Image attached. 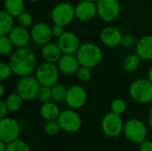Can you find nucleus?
I'll list each match as a JSON object with an SVG mask.
<instances>
[{"label": "nucleus", "instance_id": "c85d7f7f", "mask_svg": "<svg viewBox=\"0 0 152 151\" xmlns=\"http://www.w3.org/2000/svg\"><path fill=\"white\" fill-rule=\"evenodd\" d=\"M37 100L42 104L51 101H52V87L41 85L37 95Z\"/></svg>", "mask_w": 152, "mask_h": 151}, {"label": "nucleus", "instance_id": "7ed1b4c3", "mask_svg": "<svg viewBox=\"0 0 152 151\" xmlns=\"http://www.w3.org/2000/svg\"><path fill=\"white\" fill-rule=\"evenodd\" d=\"M129 95L136 102L147 104L152 101V83L149 78H139L131 83Z\"/></svg>", "mask_w": 152, "mask_h": 151}, {"label": "nucleus", "instance_id": "72a5a7b5", "mask_svg": "<svg viewBox=\"0 0 152 151\" xmlns=\"http://www.w3.org/2000/svg\"><path fill=\"white\" fill-rule=\"evenodd\" d=\"M12 74H13V71H12V69L10 63L2 61L0 63V79H1V81H4V80L10 78Z\"/></svg>", "mask_w": 152, "mask_h": 151}, {"label": "nucleus", "instance_id": "c756f323", "mask_svg": "<svg viewBox=\"0 0 152 151\" xmlns=\"http://www.w3.org/2000/svg\"><path fill=\"white\" fill-rule=\"evenodd\" d=\"M6 151H31V149L26 142L18 139L7 144Z\"/></svg>", "mask_w": 152, "mask_h": 151}, {"label": "nucleus", "instance_id": "a19ab883", "mask_svg": "<svg viewBox=\"0 0 152 151\" xmlns=\"http://www.w3.org/2000/svg\"><path fill=\"white\" fill-rule=\"evenodd\" d=\"M4 95V85L1 84V85H0V98L3 99Z\"/></svg>", "mask_w": 152, "mask_h": 151}, {"label": "nucleus", "instance_id": "b1692460", "mask_svg": "<svg viewBox=\"0 0 152 151\" xmlns=\"http://www.w3.org/2000/svg\"><path fill=\"white\" fill-rule=\"evenodd\" d=\"M141 61V58L136 53H130L126 55L123 61L124 69L130 73L136 71L140 67Z\"/></svg>", "mask_w": 152, "mask_h": 151}, {"label": "nucleus", "instance_id": "473e14b6", "mask_svg": "<svg viewBox=\"0 0 152 151\" xmlns=\"http://www.w3.org/2000/svg\"><path fill=\"white\" fill-rule=\"evenodd\" d=\"M77 77L79 79V81L81 82H88L91 80L92 77H93V72H92V69L87 68V67H83L81 66L77 73Z\"/></svg>", "mask_w": 152, "mask_h": 151}, {"label": "nucleus", "instance_id": "7c9ffc66", "mask_svg": "<svg viewBox=\"0 0 152 151\" xmlns=\"http://www.w3.org/2000/svg\"><path fill=\"white\" fill-rule=\"evenodd\" d=\"M61 130V128L57 120L47 121L44 127V131H45V134L48 136H55V135L59 134Z\"/></svg>", "mask_w": 152, "mask_h": 151}, {"label": "nucleus", "instance_id": "5701e85b", "mask_svg": "<svg viewBox=\"0 0 152 151\" xmlns=\"http://www.w3.org/2000/svg\"><path fill=\"white\" fill-rule=\"evenodd\" d=\"M4 11L12 16L17 18L23 12H25V2L24 0H4Z\"/></svg>", "mask_w": 152, "mask_h": 151}, {"label": "nucleus", "instance_id": "4c0bfd02", "mask_svg": "<svg viewBox=\"0 0 152 151\" xmlns=\"http://www.w3.org/2000/svg\"><path fill=\"white\" fill-rule=\"evenodd\" d=\"M8 112H10V111L7 108L5 101L4 100H1L0 101V118H4V117H7Z\"/></svg>", "mask_w": 152, "mask_h": 151}, {"label": "nucleus", "instance_id": "aec40b11", "mask_svg": "<svg viewBox=\"0 0 152 151\" xmlns=\"http://www.w3.org/2000/svg\"><path fill=\"white\" fill-rule=\"evenodd\" d=\"M62 54L63 53L57 43L49 42L43 45L41 49V55L45 61L57 63L61 57L62 56Z\"/></svg>", "mask_w": 152, "mask_h": 151}, {"label": "nucleus", "instance_id": "6ab92c4d", "mask_svg": "<svg viewBox=\"0 0 152 151\" xmlns=\"http://www.w3.org/2000/svg\"><path fill=\"white\" fill-rule=\"evenodd\" d=\"M135 53L142 61H152V35L143 36L137 41Z\"/></svg>", "mask_w": 152, "mask_h": 151}, {"label": "nucleus", "instance_id": "f03ea898", "mask_svg": "<svg viewBox=\"0 0 152 151\" xmlns=\"http://www.w3.org/2000/svg\"><path fill=\"white\" fill-rule=\"evenodd\" d=\"M76 56L81 66L90 69L99 66L103 59V53L101 47L94 43L81 44Z\"/></svg>", "mask_w": 152, "mask_h": 151}, {"label": "nucleus", "instance_id": "2eb2a0df", "mask_svg": "<svg viewBox=\"0 0 152 151\" xmlns=\"http://www.w3.org/2000/svg\"><path fill=\"white\" fill-rule=\"evenodd\" d=\"M123 33L121 30L114 26L104 27L100 32V40L107 47L115 48L121 45Z\"/></svg>", "mask_w": 152, "mask_h": 151}, {"label": "nucleus", "instance_id": "79ce46f5", "mask_svg": "<svg viewBox=\"0 0 152 151\" xmlns=\"http://www.w3.org/2000/svg\"><path fill=\"white\" fill-rule=\"evenodd\" d=\"M148 78L151 81L152 83V66L150 68V69L148 71Z\"/></svg>", "mask_w": 152, "mask_h": 151}, {"label": "nucleus", "instance_id": "f8f14e48", "mask_svg": "<svg viewBox=\"0 0 152 151\" xmlns=\"http://www.w3.org/2000/svg\"><path fill=\"white\" fill-rule=\"evenodd\" d=\"M87 101V93L86 89L78 85L68 88L65 103L69 109L77 110L83 108Z\"/></svg>", "mask_w": 152, "mask_h": 151}, {"label": "nucleus", "instance_id": "ea45409f", "mask_svg": "<svg viewBox=\"0 0 152 151\" xmlns=\"http://www.w3.org/2000/svg\"><path fill=\"white\" fill-rule=\"evenodd\" d=\"M148 121H149L150 127L152 129V108L151 109L150 112H149V118H148Z\"/></svg>", "mask_w": 152, "mask_h": 151}, {"label": "nucleus", "instance_id": "e433bc0d", "mask_svg": "<svg viewBox=\"0 0 152 151\" xmlns=\"http://www.w3.org/2000/svg\"><path fill=\"white\" fill-rule=\"evenodd\" d=\"M139 151H152V142L145 140L139 144Z\"/></svg>", "mask_w": 152, "mask_h": 151}, {"label": "nucleus", "instance_id": "39448f33", "mask_svg": "<svg viewBox=\"0 0 152 151\" xmlns=\"http://www.w3.org/2000/svg\"><path fill=\"white\" fill-rule=\"evenodd\" d=\"M35 77L41 85L52 87L59 81L60 70L56 63L44 61L37 65L35 71Z\"/></svg>", "mask_w": 152, "mask_h": 151}, {"label": "nucleus", "instance_id": "20e7f679", "mask_svg": "<svg viewBox=\"0 0 152 151\" xmlns=\"http://www.w3.org/2000/svg\"><path fill=\"white\" fill-rule=\"evenodd\" d=\"M123 133L129 142L140 144L147 140L148 127L142 120L131 118L125 123Z\"/></svg>", "mask_w": 152, "mask_h": 151}, {"label": "nucleus", "instance_id": "c03bdc74", "mask_svg": "<svg viewBox=\"0 0 152 151\" xmlns=\"http://www.w3.org/2000/svg\"><path fill=\"white\" fill-rule=\"evenodd\" d=\"M88 1H91V2H94V3H96L98 0H88Z\"/></svg>", "mask_w": 152, "mask_h": 151}, {"label": "nucleus", "instance_id": "9d476101", "mask_svg": "<svg viewBox=\"0 0 152 151\" xmlns=\"http://www.w3.org/2000/svg\"><path fill=\"white\" fill-rule=\"evenodd\" d=\"M124 122L121 116L117 115L113 112L107 113L103 116L101 126L103 133L110 138L119 136L124 131Z\"/></svg>", "mask_w": 152, "mask_h": 151}, {"label": "nucleus", "instance_id": "a878e982", "mask_svg": "<svg viewBox=\"0 0 152 151\" xmlns=\"http://www.w3.org/2000/svg\"><path fill=\"white\" fill-rule=\"evenodd\" d=\"M68 88L61 84H56L52 86V101L56 103H63L66 101Z\"/></svg>", "mask_w": 152, "mask_h": 151}, {"label": "nucleus", "instance_id": "1a4fd4ad", "mask_svg": "<svg viewBox=\"0 0 152 151\" xmlns=\"http://www.w3.org/2000/svg\"><path fill=\"white\" fill-rule=\"evenodd\" d=\"M57 121L61 130L69 133L78 132L81 129L83 124L80 115L75 109L69 108L61 112Z\"/></svg>", "mask_w": 152, "mask_h": 151}, {"label": "nucleus", "instance_id": "f704fd0d", "mask_svg": "<svg viewBox=\"0 0 152 151\" xmlns=\"http://www.w3.org/2000/svg\"><path fill=\"white\" fill-rule=\"evenodd\" d=\"M136 43H137V41L135 39L134 35H133L131 33H127L123 36L121 45L125 48H131V47L135 46Z\"/></svg>", "mask_w": 152, "mask_h": 151}, {"label": "nucleus", "instance_id": "37998d69", "mask_svg": "<svg viewBox=\"0 0 152 151\" xmlns=\"http://www.w3.org/2000/svg\"><path fill=\"white\" fill-rule=\"evenodd\" d=\"M27 1H28V2H30V3H37V2H39L40 0H27Z\"/></svg>", "mask_w": 152, "mask_h": 151}, {"label": "nucleus", "instance_id": "2f4dec72", "mask_svg": "<svg viewBox=\"0 0 152 151\" xmlns=\"http://www.w3.org/2000/svg\"><path fill=\"white\" fill-rule=\"evenodd\" d=\"M17 20H18V24L21 27L28 28L33 25V17L30 12H23L20 15L17 17Z\"/></svg>", "mask_w": 152, "mask_h": 151}, {"label": "nucleus", "instance_id": "423d86ee", "mask_svg": "<svg viewBox=\"0 0 152 151\" xmlns=\"http://www.w3.org/2000/svg\"><path fill=\"white\" fill-rule=\"evenodd\" d=\"M40 86L41 85L36 77L32 75L21 77L16 85V93L24 101H31L37 99Z\"/></svg>", "mask_w": 152, "mask_h": 151}, {"label": "nucleus", "instance_id": "a211bd4d", "mask_svg": "<svg viewBox=\"0 0 152 151\" xmlns=\"http://www.w3.org/2000/svg\"><path fill=\"white\" fill-rule=\"evenodd\" d=\"M8 36L12 40L13 45L17 48L27 47L31 40L30 31L27 28L21 26H15L9 33Z\"/></svg>", "mask_w": 152, "mask_h": 151}, {"label": "nucleus", "instance_id": "dca6fc26", "mask_svg": "<svg viewBox=\"0 0 152 151\" xmlns=\"http://www.w3.org/2000/svg\"><path fill=\"white\" fill-rule=\"evenodd\" d=\"M76 19L80 21L87 22L94 19L97 14L96 3L88 0H82L75 6Z\"/></svg>", "mask_w": 152, "mask_h": 151}, {"label": "nucleus", "instance_id": "4be33fe9", "mask_svg": "<svg viewBox=\"0 0 152 151\" xmlns=\"http://www.w3.org/2000/svg\"><path fill=\"white\" fill-rule=\"evenodd\" d=\"M15 27L14 17L3 10L0 12V36H8Z\"/></svg>", "mask_w": 152, "mask_h": 151}, {"label": "nucleus", "instance_id": "bb28decb", "mask_svg": "<svg viewBox=\"0 0 152 151\" xmlns=\"http://www.w3.org/2000/svg\"><path fill=\"white\" fill-rule=\"evenodd\" d=\"M15 47L8 36H0V53L3 56L9 55Z\"/></svg>", "mask_w": 152, "mask_h": 151}, {"label": "nucleus", "instance_id": "4468645a", "mask_svg": "<svg viewBox=\"0 0 152 151\" xmlns=\"http://www.w3.org/2000/svg\"><path fill=\"white\" fill-rule=\"evenodd\" d=\"M57 44L63 54H76L81 45L77 35L71 31H65L57 39Z\"/></svg>", "mask_w": 152, "mask_h": 151}, {"label": "nucleus", "instance_id": "0eeeda50", "mask_svg": "<svg viewBox=\"0 0 152 151\" xmlns=\"http://www.w3.org/2000/svg\"><path fill=\"white\" fill-rule=\"evenodd\" d=\"M75 18V6L68 2L57 4L51 11V20L53 24L66 27L69 25Z\"/></svg>", "mask_w": 152, "mask_h": 151}, {"label": "nucleus", "instance_id": "58836bf2", "mask_svg": "<svg viewBox=\"0 0 152 151\" xmlns=\"http://www.w3.org/2000/svg\"><path fill=\"white\" fill-rule=\"evenodd\" d=\"M7 150V143L0 141V151H6Z\"/></svg>", "mask_w": 152, "mask_h": 151}, {"label": "nucleus", "instance_id": "cd10ccee", "mask_svg": "<svg viewBox=\"0 0 152 151\" xmlns=\"http://www.w3.org/2000/svg\"><path fill=\"white\" fill-rule=\"evenodd\" d=\"M110 111L117 115H123L127 109V104L125 100L121 98H117L113 100L110 103Z\"/></svg>", "mask_w": 152, "mask_h": 151}, {"label": "nucleus", "instance_id": "ddd939ff", "mask_svg": "<svg viewBox=\"0 0 152 151\" xmlns=\"http://www.w3.org/2000/svg\"><path fill=\"white\" fill-rule=\"evenodd\" d=\"M29 31L31 35V40L38 45H45V44L51 42L53 37L52 27L45 22H37L34 24Z\"/></svg>", "mask_w": 152, "mask_h": 151}, {"label": "nucleus", "instance_id": "6e6552de", "mask_svg": "<svg viewBox=\"0 0 152 151\" xmlns=\"http://www.w3.org/2000/svg\"><path fill=\"white\" fill-rule=\"evenodd\" d=\"M96 6L98 16L107 23L117 20L121 12V5L118 0H98Z\"/></svg>", "mask_w": 152, "mask_h": 151}, {"label": "nucleus", "instance_id": "393cba45", "mask_svg": "<svg viewBox=\"0 0 152 151\" xmlns=\"http://www.w3.org/2000/svg\"><path fill=\"white\" fill-rule=\"evenodd\" d=\"M4 101L10 112H17L22 108L24 100L17 93H10L5 98Z\"/></svg>", "mask_w": 152, "mask_h": 151}, {"label": "nucleus", "instance_id": "f257e3e1", "mask_svg": "<svg viewBox=\"0 0 152 151\" xmlns=\"http://www.w3.org/2000/svg\"><path fill=\"white\" fill-rule=\"evenodd\" d=\"M9 63L12 69L13 74L20 77L32 75L37 68L36 54L27 47L15 50L12 53Z\"/></svg>", "mask_w": 152, "mask_h": 151}, {"label": "nucleus", "instance_id": "9b49d317", "mask_svg": "<svg viewBox=\"0 0 152 151\" xmlns=\"http://www.w3.org/2000/svg\"><path fill=\"white\" fill-rule=\"evenodd\" d=\"M20 125L12 117H5L0 120V141L10 143L19 139L20 135Z\"/></svg>", "mask_w": 152, "mask_h": 151}, {"label": "nucleus", "instance_id": "f3484780", "mask_svg": "<svg viewBox=\"0 0 152 151\" xmlns=\"http://www.w3.org/2000/svg\"><path fill=\"white\" fill-rule=\"evenodd\" d=\"M57 66L60 72L67 76L77 75L79 68L81 67L76 54H62L57 62Z\"/></svg>", "mask_w": 152, "mask_h": 151}, {"label": "nucleus", "instance_id": "412c9836", "mask_svg": "<svg viewBox=\"0 0 152 151\" xmlns=\"http://www.w3.org/2000/svg\"><path fill=\"white\" fill-rule=\"evenodd\" d=\"M61 109L58 106V103L51 101L45 103H43L40 107V116L41 117L47 121H54L57 120L61 114Z\"/></svg>", "mask_w": 152, "mask_h": 151}, {"label": "nucleus", "instance_id": "c9c22d12", "mask_svg": "<svg viewBox=\"0 0 152 151\" xmlns=\"http://www.w3.org/2000/svg\"><path fill=\"white\" fill-rule=\"evenodd\" d=\"M64 28L63 26H61V25H57V24H53V26L52 27V33H53V37H56L57 39L61 36L63 34H64Z\"/></svg>", "mask_w": 152, "mask_h": 151}]
</instances>
